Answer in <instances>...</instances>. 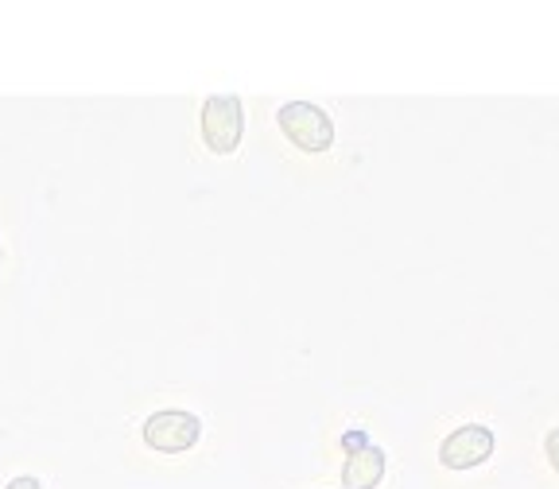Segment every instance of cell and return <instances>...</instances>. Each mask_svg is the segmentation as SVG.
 Listing matches in <instances>:
<instances>
[{"instance_id": "obj_1", "label": "cell", "mask_w": 559, "mask_h": 489, "mask_svg": "<svg viewBox=\"0 0 559 489\" xmlns=\"http://www.w3.org/2000/svg\"><path fill=\"white\" fill-rule=\"evenodd\" d=\"M276 124H280V132H284V136H288L299 152H311V156H319V152H326L334 144V121L323 114V109H319V105H311V102L280 105Z\"/></svg>"}, {"instance_id": "obj_2", "label": "cell", "mask_w": 559, "mask_h": 489, "mask_svg": "<svg viewBox=\"0 0 559 489\" xmlns=\"http://www.w3.org/2000/svg\"><path fill=\"white\" fill-rule=\"evenodd\" d=\"M245 132V114H241V97L234 94H214L202 105V140H206L210 152L229 156L237 152Z\"/></svg>"}, {"instance_id": "obj_3", "label": "cell", "mask_w": 559, "mask_h": 489, "mask_svg": "<svg viewBox=\"0 0 559 489\" xmlns=\"http://www.w3.org/2000/svg\"><path fill=\"white\" fill-rule=\"evenodd\" d=\"M202 436V424L194 412H183V408H167V412H156L148 416L144 424V443L159 454H183L199 443Z\"/></svg>"}, {"instance_id": "obj_4", "label": "cell", "mask_w": 559, "mask_h": 489, "mask_svg": "<svg viewBox=\"0 0 559 489\" xmlns=\"http://www.w3.org/2000/svg\"><path fill=\"white\" fill-rule=\"evenodd\" d=\"M493 446H498V439L486 424H463L439 443V463L447 470H474V466L493 458Z\"/></svg>"}, {"instance_id": "obj_5", "label": "cell", "mask_w": 559, "mask_h": 489, "mask_svg": "<svg viewBox=\"0 0 559 489\" xmlns=\"http://www.w3.org/2000/svg\"><path fill=\"white\" fill-rule=\"evenodd\" d=\"M384 481V451L373 443L346 454L342 466V489H377Z\"/></svg>"}, {"instance_id": "obj_6", "label": "cell", "mask_w": 559, "mask_h": 489, "mask_svg": "<svg viewBox=\"0 0 559 489\" xmlns=\"http://www.w3.org/2000/svg\"><path fill=\"white\" fill-rule=\"evenodd\" d=\"M544 454H548V466L559 474V428H551L548 436H544Z\"/></svg>"}, {"instance_id": "obj_7", "label": "cell", "mask_w": 559, "mask_h": 489, "mask_svg": "<svg viewBox=\"0 0 559 489\" xmlns=\"http://www.w3.org/2000/svg\"><path fill=\"white\" fill-rule=\"evenodd\" d=\"M366 443H369L366 431H349V436H342V446H346V454L358 451V446H366Z\"/></svg>"}, {"instance_id": "obj_8", "label": "cell", "mask_w": 559, "mask_h": 489, "mask_svg": "<svg viewBox=\"0 0 559 489\" xmlns=\"http://www.w3.org/2000/svg\"><path fill=\"white\" fill-rule=\"evenodd\" d=\"M4 489H39V481H35L32 474H20V478H12Z\"/></svg>"}]
</instances>
